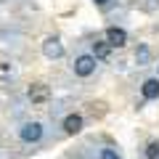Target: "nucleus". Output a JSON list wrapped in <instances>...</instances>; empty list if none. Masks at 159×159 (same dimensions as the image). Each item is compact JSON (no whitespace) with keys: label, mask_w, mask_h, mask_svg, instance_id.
Returning <instances> with one entry per match:
<instances>
[{"label":"nucleus","mask_w":159,"mask_h":159,"mask_svg":"<svg viewBox=\"0 0 159 159\" xmlns=\"http://www.w3.org/2000/svg\"><path fill=\"white\" fill-rule=\"evenodd\" d=\"M27 98L32 101V106H40V103H45L48 98H51V88H48L45 82H34V85H29Z\"/></svg>","instance_id":"nucleus-1"},{"label":"nucleus","mask_w":159,"mask_h":159,"mask_svg":"<svg viewBox=\"0 0 159 159\" xmlns=\"http://www.w3.org/2000/svg\"><path fill=\"white\" fill-rule=\"evenodd\" d=\"M96 72V56H77L74 58V74L77 77H90Z\"/></svg>","instance_id":"nucleus-2"},{"label":"nucleus","mask_w":159,"mask_h":159,"mask_svg":"<svg viewBox=\"0 0 159 159\" xmlns=\"http://www.w3.org/2000/svg\"><path fill=\"white\" fill-rule=\"evenodd\" d=\"M19 135H21L24 143H37L40 138H43V125H40V122H27V125L19 130Z\"/></svg>","instance_id":"nucleus-3"},{"label":"nucleus","mask_w":159,"mask_h":159,"mask_svg":"<svg viewBox=\"0 0 159 159\" xmlns=\"http://www.w3.org/2000/svg\"><path fill=\"white\" fill-rule=\"evenodd\" d=\"M43 56L45 58H61L64 56V45L58 37H48L45 43H43Z\"/></svg>","instance_id":"nucleus-4"},{"label":"nucleus","mask_w":159,"mask_h":159,"mask_svg":"<svg viewBox=\"0 0 159 159\" xmlns=\"http://www.w3.org/2000/svg\"><path fill=\"white\" fill-rule=\"evenodd\" d=\"M141 93H143V98H146V101L159 98V77H148V80H143Z\"/></svg>","instance_id":"nucleus-5"},{"label":"nucleus","mask_w":159,"mask_h":159,"mask_svg":"<svg viewBox=\"0 0 159 159\" xmlns=\"http://www.w3.org/2000/svg\"><path fill=\"white\" fill-rule=\"evenodd\" d=\"M106 40L111 43V48H122L127 43V32H125V29H119V27H109L106 29Z\"/></svg>","instance_id":"nucleus-6"},{"label":"nucleus","mask_w":159,"mask_h":159,"mask_svg":"<svg viewBox=\"0 0 159 159\" xmlns=\"http://www.w3.org/2000/svg\"><path fill=\"white\" fill-rule=\"evenodd\" d=\"M80 130H82V117H80V114H69V117L64 119V133H66V135H77Z\"/></svg>","instance_id":"nucleus-7"},{"label":"nucleus","mask_w":159,"mask_h":159,"mask_svg":"<svg viewBox=\"0 0 159 159\" xmlns=\"http://www.w3.org/2000/svg\"><path fill=\"white\" fill-rule=\"evenodd\" d=\"M109 53H111V43L109 40H96L93 43V56L96 58H109Z\"/></svg>","instance_id":"nucleus-8"},{"label":"nucleus","mask_w":159,"mask_h":159,"mask_svg":"<svg viewBox=\"0 0 159 159\" xmlns=\"http://www.w3.org/2000/svg\"><path fill=\"white\" fill-rule=\"evenodd\" d=\"M148 58H151V51H148L146 45H138V51H135V61H138V66H146Z\"/></svg>","instance_id":"nucleus-9"},{"label":"nucleus","mask_w":159,"mask_h":159,"mask_svg":"<svg viewBox=\"0 0 159 159\" xmlns=\"http://www.w3.org/2000/svg\"><path fill=\"white\" fill-rule=\"evenodd\" d=\"M146 159H159V141H151L146 146Z\"/></svg>","instance_id":"nucleus-10"},{"label":"nucleus","mask_w":159,"mask_h":159,"mask_svg":"<svg viewBox=\"0 0 159 159\" xmlns=\"http://www.w3.org/2000/svg\"><path fill=\"white\" fill-rule=\"evenodd\" d=\"M6 77H11V64L0 61V80H6Z\"/></svg>","instance_id":"nucleus-11"},{"label":"nucleus","mask_w":159,"mask_h":159,"mask_svg":"<svg viewBox=\"0 0 159 159\" xmlns=\"http://www.w3.org/2000/svg\"><path fill=\"white\" fill-rule=\"evenodd\" d=\"M101 159H119V154L114 151V148H103V151H101Z\"/></svg>","instance_id":"nucleus-12"},{"label":"nucleus","mask_w":159,"mask_h":159,"mask_svg":"<svg viewBox=\"0 0 159 159\" xmlns=\"http://www.w3.org/2000/svg\"><path fill=\"white\" fill-rule=\"evenodd\" d=\"M143 8H146V11H157V8H159V0H148Z\"/></svg>","instance_id":"nucleus-13"},{"label":"nucleus","mask_w":159,"mask_h":159,"mask_svg":"<svg viewBox=\"0 0 159 159\" xmlns=\"http://www.w3.org/2000/svg\"><path fill=\"white\" fill-rule=\"evenodd\" d=\"M93 3H96V6H101V8H103V6H106V3H109V0H93Z\"/></svg>","instance_id":"nucleus-14"}]
</instances>
